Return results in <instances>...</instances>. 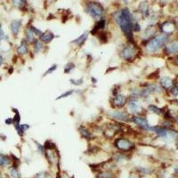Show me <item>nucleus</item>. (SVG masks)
<instances>
[{"label": "nucleus", "instance_id": "nucleus-1", "mask_svg": "<svg viewBox=\"0 0 178 178\" xmlns=\"http://www.w3.org/2000/svg\"><path fill=\"white\" fill-rule=\"evenodd\" d=\"M115 21L120 28V30H122V32L124 33L125 37L129 41V43H135L134 39V30H133V27L134 23L135 22L134 19V14L131 13L130 9H128L127 7H124L121 10H119L115 13Z\"/></svg>", "mask_w": 178, "mask_h": 178}, {"label": "nucleus", "instance_id": "nucleus-2", "mask_svg": "<svg viewBox=\"0 0 178 178\" xmlns=\"http://www.w3.org/2000/svg\"><path fill=\"white\" fill-rule=\"evenodd\" d=\"M169 41V35L166 33H160L156 35L148 41H145V52L150 54H153L158 52L163 47H166Z\"/></svg>", "mask_w": 178, "mask_h": 178}, {"label": "nucleus", "instance_id": "nucleus-3", "mask_svg": "<svg viewBox=\"0 0 178 178\" xmlns=\"http://www.w3.org/2000/svg\"><path fill=\"white\" fill-rule=\"evenodd\" d=\"M137 55H138V49L135 44L133 43H127L121 48L119 52V56L121 57V59L127 62L135 61L136 59Z\"/></svg>", "mask_w": 178, "mask_h": 178}, {"label": "nucleus", "instance_id": "nucleus-4", "mask_svg": "<svg viewBox=\"0 0 178 178\" xmlns=\"http://www.w3.org/2000/svg\"><path fill=\"white\" fill-rule=\"evenodd\" d=\"M86 13L94 19H102L104 14V8L99 2H88L86 5Z\"/></svg>", "mask_w": 178, "mask_h": 178}, {"label": "nucleus", "instance_id": "nucleus-5", "mask_svg": "<svg viewBox=\"0 0 178 178\" xmlns=\"http://www.w3.org/2000/svg\"><path fill=\"white\" fill-rule=\"evenodd\" d=\"M114 146L122 152H130L135 149V144L132 141H130L129 139L125 138V137H119L117 138L114 142Z\"/></svg>", "mask_w": 178, "mask_h": 178}, {"label": "nucleus", "instance_id": "nucleus-6", "mask_svg": "<svg viewBox=\"0 0 178 178\" xmlns=\"http://www.w3.org/2000/svg\"><path fill=\"white\" fill-rule=\"evenodd\" d=\"M127 109L128 112L131 113L133 116L135 115H140L143 113L144 107L141 103V101L136 98H129L127 102Z\"/></svg>", "mask_w": 178, "mask_h": 178}, {"label": "nucleus", "instance_id": "nucleus-7", "mask_svg": "<svg viewBox=\"0 0 178 178\" xmlns=\"http://www.w3.org/2000/svg\"><path fill=\"white\" fill-rule=\"evenodd\" d=\"M108 114L112 119L120 122H127L131 119L129 116V113L122 110H113L108 112Z\"/></svg>", "mask_w": 178, "mask_h": 178}, {"label": "nucleus", "instance_id": "nucleus-8", "mask_svg": "<svg viewBox=\"0 0 178 178\" xmlns=\"http://www.w3.org/2000/svg\"><path fill=\"white\" fill-rule=\"evenodd\" d=\"M131 121L134 122L136 126H138L139 127H141L142 129H144L146 131H150L152 126V125H150L149 121L147 120L146 118L142 117V116H140V115H135V116H132Z\"/></svg>", "mask_w": 178, "mask_h": 178}, {"label": "nucleus", "instance_id": "nucleus-9", "mask_svg": "<svg viewBox=\"0 0 178 178\" xmlns=\"http://www.w3.org/2000/svg\"><path fill=\"white\" fill-rule=\"evenodd\" d=\"M127 102H128V99H127V96L125 95V94H117L116 96L113 97V100H112V105L115 108H123L126 104H127Z\"/></svg>", "mask_w": 178, "mask_h": 178}, {"label": "nucleus", "instance_id": "nucleus-10", "mask_svg": "<svg viewBox=\"0 0 178 178\" xmlns=\"http://www.w3.org/2000/svg\"><path fill=\"white\" fill-rule=\"evenodd\" d=\"M157 35V28L154 25H149L142 34V38L145 41H148Z\"/></svg>", "mask_w": 178, "mask_h": 178}, {"label": "nucleus", "instance_id": "nucleus-11", "mask_svg": "<svg viewBox=\"0 0 178 178\" xmlns=\"http://www.w3.org/2000/svg\"><path fill=\"white\" fill-rule=\"evenodd\" d=\"M167 54H176L178 53V40H175L170 44L167 45L164 49Z\"/></svg>", "mask_w": 178, "mask_h": 178}, {"label": "nucleus", "instance_id": "nucleus-12", "mask_svg": "<svg viewBox=\"0 0 178 178\" xmlns=\"http://www.w3.org/2000/svg\"><path fill=\"white\" fill-rule=\"evenodd\" d=\"M54 34L50 31V30H47L43 32L42 35L39 37V41H41L43 44H49L50 42H52L54 39Z\"/></svg>", "mask_w": 178, "mask_h": 178}, {"label": "nucleus", "instance_id": "nucleus-13", "mask_svg": "<svg viewBox=\"0 0 178 178\" xmlns=\"http://www.w3.org/2000/svg\"><path fill=\"white\" fill-rule=\"evenodd\" d=\"M160 29L162 30V33H166L169 35V34L172 33L176 30V25L173 22H171V21H165L160 26Z\"/></svg>", "mask_w": 178, "mask_h": 178}, {"label": "nucleus", "instance_id": "nucleus-14", "mask_svg": "<svg viewBox=\"0 0 178 178\" xmlns=\"http://www.w3.org/2000/svg\"><path fill=\"white\" fill-rule=\"evenodd\" d=\"M159 85L164 89H167V90L169 89L170 90V88L174 86V81L168 77H162L159 79Z\"/></svg>", "mask_w": 178, "mask_h": 178}, {"label": "nucleus", "instance_id": "nucleus-15", "mask_svg": "<svg viewBox=\"0 0 178 178\" xmlns=\"http://www.w3.org/2000/svg\"><path fill=\"white\" fill-rule=\"evenodd\" d=\"M105 26H106V19L103 17L102 19H100V20L96 22V24L94 25V29L91 30V33L97 34L98 32H101V30H104Z\"/></svg>", "mask_w": 178, "mask_h": 178}, {"label": "nucleus", "instance_id": "nucleus-16", "mask_svg": "<svg viewBox=\"0 0 178 178\" xmlns=\"http://www.w3.org/2000/svg\"><path fill=\"white\" fill-rule=\"evenodd\" d=\"M139 13L142 14L144 17H149L151 14V9H150V5L148 2H143L139 6Z\"/></svg>", "mask_w": 178, "mask_h": 178}, {"label": "nucleus", "instance_id": "nucleus-17", "mask_svg": "<svg viewBox=\"0 0 178 178\" xmlns=\"http://www.w3.org/2000/svg\"><path fill=\"white\" fill-rule=\"evenodd\" d=\"M128 157L126 156V153L123 152H117L113 155V160L116 162V163H120V164H123L127 161Z\"/></svg>", "mask_w": 178, "mask_h": 178}, {"label": "nucleus", "instance_id": "nucleus-18", "mask_svg": "<svg viewBox=\"0 0 178 178\" xmlns=\"http://www.w3.org/2000/svg\"><path fill=\"white\" fill-rule=\"evenodd\" d=\"M88 35H89L88 31H86V32H84V33L82 34L81 36H79V38H77L75 40L71 41V43L77 45V46H82V45L85 44L86 39H88Z\"/></svg>", "mask_w": 178, "mask_h": 178}, {"label": "nucleus", "instance_id": "nucleus-19", "mask_svg": "<svg viewBox=\"0 0 178 178\" xmlns=\"http://www.w3.org/2000/svg\"><path fill=\"white\" fill-rule=\"evenodd\" d=\"M21 23H22L21 20H14L11 23V31L13 32V34L17 35V34L20 32Z\"/></svg>", "mask_w": 178, "mask_h": 178}, {"label": "nucleus", "instance_id": "nucleus-20", "mask_svg": "<svg viewBox=\"0 0 178 178\" xmlns=\"http://www.w3.org/2000/svg\"><path fill=\"white\" fill-rule=\"evenodd\" d=\"M26 40L30 44H33L37 40L36 39V35L30 27H29L26 30Z\"/></svg>", "mask_w": 178, "mask_h": 178}, {"label": "nucleus", "instance_id": "nucleus-21", "mask_svg": "<svg viewBox=\"0 0 178 178\" xmlns=\"http://www.w3.org/2000/svg\"><path fill=\"white\" fill-rule=\"evenodd\" d=\"M17 52H18V53H20V54H26V53H29V47H28L26 39L21 40V45L17 48Z\"/></svg>", "mask_w": 178, "mask_h": 178}, {"label": "nucleus", "instance_id": "nucleus-22", "mask_svg": "<svg viewBox=\"0 0 178 178\" xmlns=\"http://www.w3.org/2000/svg\"><path fill=\"white\" fill-rule=\"evenodd\" d=\"M136 171L138 172L140 175L142 176H147V175H151L153 173L154 169L152 167H136Z\"/></svg>", "mask_w": 178, "mask_h": 178}, {"label": "nucleus", "instance_id": "nucleus-23", "mask_svg": "<svg viewBox=\"0 0 178 178\" xmlns=\"http://www.w3.org/2000/svg\"><path fill=\"white\" fill-rule=\"evenodd\" d=\"M79 134L81 135V136H82L83 138L88 140V139H90L91 137H92V134H91V132H90V131H89L86 127L83 126H79Z\"/></svg>", "mask_w": 178, "mask_h": 178}, {"label": "nucleus", "instance_id": "nucleus-24", "mask_svg": "<svg viewBox=\"0 0 178 178\" xmlns=\"http://www.w3.org/2000/svg\"><path fill=\"white\" fill-rule=\"evenodd\" d=\"M147 87L150 89V91L152 94H160L162 92V87L160 86V85H158V84H155V83H152V84H149L147 85Z\"/></svg>", "mask_w": 178, "mask_h": 178}, {"label": "nucleus", "instance_id": "nucleus-25", "mask_svg": "<svg viewBox=\"0 0 178 178\" xmlns=\"http://www.w3.org/2000/svg\"><path fill=\"white\" fill-rule=\"evenodd\" d=\"M148 111H150V112L156 114V115H161L162 113H164L163 109L158 108V106L154 105V104H150V105L148 106Z\"/></svg>", "mask_w": 178, "mask_h": 178}, {"label": "nucleus", "instance_id": "nucleus-26", "mask_svg": "<svg viewBox=\"0 0 178 178\" xmlns=\"http://www.w3.org/2000/svg\"><path fill=\"white\" fill-rule=\"evenodd\" d=\"M44 50V44L39 41V39L36 40V42L34 43V53H39Z\"/></svg>", "mask_w": 178, "mask_h": 178}, {"label": "nucleus", "instance_id": "nucleus-27", "mask_svg": "<svg viewBox=\"0 0 178 178\" xmlns=\"http://www.w3.org/2000/svg\"><path fill=\"white\" fill-rule=\"evenodd\" d=\"M11 164V159L9 157H7L6 155L0 154V166L3 167H7Z\"/></svg>", "mask_w": 178, "mask_h": 178}, {"label": "nucleus", "instance_id": "nucleus-28", "mask_svg": "<svg viewBox=\"0 0 178 178\" xmlns=\"http://www.w3.org/2000/svg\"><path fill=\"white\" fill-rule=\"evenodd\" d=\"M114 175L112 171L110 170H105V171H102L97 175V178H113Z\"/></svg>", "mask_w": 178, "mask_h": 178}, {"label": "nucleus", "instance_id": "nucleus-29", "mask_svg": "<svg viewBox=\"0 0 178 178\" xmlns=\"http://www.w3.org/2000/svg\"><path fill=\"white\" fill-rule=\"evenodd\" d=\"M130 98H136L138 99L140 97H142V94H141V89L139 88H133L130 91Z\"/></svg>", "mask_w": 178, "mask_h": 178}, {"label": "nucleus", "instance_id": "nucleus-30", "mask_svg": "<svg viewBox=\"0 0 178 178\" xmlns=\"http://www.w3.org/2000/svg\"><path fill=\"white\" fill-rule=\"evenodd\" d=\"M75 69V64L73 62H68L64 66V73H71Z\"/></svg>", "mask_w": 178, "mask_h": 178}, {"label": "nucleus", "instance_id": "nucleus-31", "mask_svg": "<svg viewBox=\"0 0 178 178\" xmlns=\"http://www.w3.org/2000/svg\"><path fill=\"white\" fill-rule=\"evenodd\" d=\"M74 92H75V90H73V89H71V90H68L67 92L63 93V94H62L61 95H59V96L56 98V100H61L63 99V98H66V97H69V96H71Z\"/></svg>", "mask_w": 178, "mask_h": 178}, {"label": "nucleus", "instance_id": "nucleus-32", "mask_svg": "<svg viewBox=\"0 0 178 178\" xmlns=\"http://www.w3.org/2000/svg\"><path fill=\"white\" fill-rule=\"evenodd\" d=\"M10 174H11V176H12L13 178H21L20 173L18 172V170L16 169L15 167H12L10 168Z\"/></svg>", "mask_w": 178, "mask_h": 178}, {"label": "nucleus", "instance_id": "nucleus-33", "mask_svg": "<svg viewBox=\"0 0 178 178\" xmlns=\"http://www.w3.org/2000/svg\"><path fill=\"white\" fill-rule=\"evenodd\" d=\"M56 69H57V64H53V66H51L47 71H46V72L44 73V75H43V77H45V76H47V75H49V74H52V73L54 71H56Z\"/></svg>", "mask_w": 178, "mask_h": 178}, {"label": "nucleus", "instance_id": "nucleus-34", "mask_svg": "<svg viewBox=\"0 0 178 178\" xmlns=\"http://www.w3.org/2000/svg\"><path fill=\"white\" fill-rule=\"evenodd\" d=\"M0 40H8V36L4 32L2 24L0 23Z\"/></svg>", "mask_w": 178, "mask_h": 178}, {"label": "nucleus", "instance_id": "nucleus-35", "mask_svg": "<svg viewBox=\"0 0 178 178\" xmlns=\"http://www.w3.org/2000/svg\"><path fill=\"white\" fill-rule=\"evenodd\" d=\"M35 178H50V175L46 172H39L35 176Z\"/></svg>", "mask_w": 178, "mask_h": 178}, {"label": "nucleus", "instance_id": "nucleus-36", "mask_svg": "<svg viewBox=\"0 0 178 178\" xmlns=\"http://www.w3.org/2000/svg\"><path fill=\"white\" fill-rule=\"evenodd\" d=\"M70 81H71V83L73 84L74 86H81L82 84H83V79H70Z\"/></svg>", "mask_w": 178, "mask_h": 178}, {"label": "nucleus", "instance_id": "nucleus-37", "mask_svg": "<svg viewBox=\"0 0 178 178\" xmlns=\"http://www.w3.org/2000/svg\"><path fill=\"white\" fill-rule=\"evenodd\" d=\"M35 143H36V144H37V149L39 150L40 154H44V153L46 152V149H45L44 145L40 144L39 143H38V142H36V141H35Z\"/></svg>", "mask_w": 178, "mask_h": 178}, {"label": "nucleus", "instance_id": "nucleus-38", "mask_svg": "<svg viewBox=\"0 0 178 178\" xmlns=\"http://www.w3.org/2000/svg\"><path fill=\"white\" fill-rule=\"evenodd\" d=\"M170 93H171L174 96H177L178 95V86H176V85H174V86H172L171 88H170Z\"/></svg>", "mask_w": 178, "mask_h": 178}, {"label": "nucleus", "instance_id": "nucleus-39", "mask_svg": "<svg viewBox=\"0 0 178 178\" xmlns=\"http://www.w3.org/2000/svg\"><path fill=\"white\" fill-rule=\"evenodd\" d=\"M133 30H134V32H139V31H141V26H140L138 21H135V22L134 23Z\"/></svg>", "mask_w": 178, "mask_h": 178}, {"label": "nucleus", "instance_id": "nucleus-40", "mask_svg": "<svg viewBox=\"0 0 178 178\" xmlns=\"http://www.w3.org/2000/svg\"><path fill=\"white\" fill-rule=\"evenodd\" d=\"M13 3L15 6H17V7H22L23 6H25V3H26V2H25V1H13Z\"/></svg>", "mask_w": 178, "mask_h": 178}, {"label": "nucleus", "instance_id": "nucleus-41", "mask_svg": "<svg viewBox=\"0 0 178 178\" xmlns=\"http://www.w3.org/2000/svg\"><path fill=\"white\" fill-rule=\"evenodd\" d=\"M128 178H144V177L140 176H138V175H135V174H131Z\"/></svg>", "mask_w": 178, "mask_h": 178}, {"label": "nucleus", "instance_id": "nucleus-42", "mask_svg": "<svg viewBox=\"0 0 178 178\" xmlns=\"http://www.w3.org/2000/svg\"><path fill=\"white\" fill-rule=\"evenodd\" d=\"M12 123H13V119H7V120H6V124H7V125H11Z\"/></svg>", "mask_w": 178, "mask_h": 178}, {"label": "nucleus", "instance_id": "nucleus-43", "mask_svg": "<svg viewBox=\"0 0 178 178\" xmlns=\"http://www.w3.org/2000/svg\"><path fill=\"white\" fill-rule=\"evenodd\" d=\"M3 62H4V59H3V56L0 54V66L3 64Z\"/></svg>", "mask_w": 178, "mask_h": 178}, {"label": "nucleus", "instance_id": "nucleus-44", "mask_svg": "<svg viewBox=\"0 0 178 178\" xmlns=\"http://www.w3.org/2000/svg\"><path fill=\"white\" fill-rule=\"evenodd\" d=\"M174 171H175V173H176V175H178V167H175Z\"/></svg>", "mask_w": 178, "mask_h": 178}, {"label": "nucleus", "instance_id": "nucleus-45", "mask_svg": "<svg viewBox=\"0 0 178 178\" xmlns=\"http://www.w3.org/2000/svg\"><path fill=\"white\" fill-rule=\"evenodd\" d=\"M176 148H177V150H178V140H177V143H176Z\"/></svg>", "mask_w": 178, "mask_h": 178}, {"label": "nucleus", "instance_id": "nucleus-46", "mask_svg": "<svg viewBox=\"0 0 178 178\" xmlns=\"http://www.w3.org/2000/svg\"><path fill=\"white\" fill-rule=\"evenodd\" d=\"M168 178H176V177H175V176H169Z\"/></svg>", "mask_w": 178, "mask_h": 178}, {"label": "nucleus", "instance_id": "nucleus-47", "mask_svg": "<svg viewBox=\"0 0 178 178\" xmlns=\"http://www.w3.org/2000/svg\"><path fill=\"white\" fill-rule=\"evenodd\" d=\"M176 122H177V124H178V117H176Z\"/></svg>", "mask_w": 178, "mask_h": 178}, {"label": "nucleus", "instance_id": "nucleus-48", "mask_svg": "<svg viewBox=\"0 0 178 178\" xmlns=\"http://www.w3.org/2000/svg\"><path fill=\"white\" fill-rule=\"evenodd\" d=\"M0 178H2V176H1V173H0Z\"/></svg>", "mask_w": 178, "mask_h": 178}]
</instances>
